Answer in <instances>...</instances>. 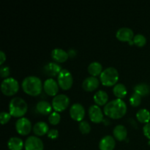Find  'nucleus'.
<instances>
[{
	"mask_svg": "<svg viewBox=\"0 0 150 150\" xmlns=\"http://www.w3.org/2000/svg\"><path fill=\"white\" fill-rule=\"evenodd\" d=\"M127 104L121 98H116L105 104L104 113L112 119H120L122 117L127 111Z\"/></svg>",
	"mask_w": 150,
	"mask_h": 150,
	"instance_id": "nucleus-1",
	"label": "nucleus"
},
{
	"mask_svg": "<svg viewBox=\"0 0 150 150\" xmlns=\"http://www.w3.org/2000/svg\"><path fill=\"white\" fill-rule=\"evenodd\" d=\"M22 88L28 95L36 96L42 92V81L38 76H28L25 77L22 81Z\"/></svg>",
	"mask_w": 150,
	"mask_h": 150,
	"instance_id": "nucleus-2",
	"label": "nucleus"
},
{
	"mask_svg": "<svg viewBox=\"0 0 150 150\" xmlns=\"http://www.w3.org/2000/svg\"><path fill=\"white\" fill-rule=\"evenodd\" d=\"M28 105L24 99L20 97L12 98L9 103V111L13 117H21L26 113Z\"/></svg>",
	"mask_w": 150,
	"mask_h": 150,
	"instance_id": "nucleus-3",
	"label": "nucleus"
},
{
	"mask_svg": "<svg viewBox=\"0 0 150 150\" xmlns=\"http://www.w3.org/2000/svg\"><path fill=\"white\" fill-rule=\"evenodd\" d=\"M101 83L105 86H112L117 83L119 79V72L114 67H108L104 69L100 75Z\"/></svg>",
	"mask_w": 150,
	"mask_h": 150,
	"instance_id": "nucleus-4",
	"label": "nucleus"
},
{
	"mask_svg": "<svg viewBox=\"0 0 150 150\" xmlns=\"http://www.w3.org/2000/svg\"><path fill=\"white\" fill-rule=\"evenodd\" d=\"M19 89L18 81L13 77L4 79L1 83V90L4 95L11 96L15 95Z\"/></svg>",
	"mask_w": 150,
	"mask_h": 150,
	"instance_id": "nucleus-5",
	"label": "nucleus"
},
{
	"mask_svg": "<svg viewBox=\"0 0 150 150\" xmlns=\"http://www.w3.org/2000/svg\"><path fill=\"white\" fill-rule=\"evenodd\" d=\"M59 86L62 89L67 90L72 86L73 83V78L72 73L67 69H62L57 76Z\"/></svg>",
	"mask_w": 150,
	"mask_h": 150,
	"instance_id": "nucleus-6",
	"label": "nucleus"
},
{
	"mask_svg": "<svg viewBox=\"0 0 150 150\" xmlns=\"http://www.w3.org/2000/svg\"><path fill=\"white\" fill-rule=\"evenodd\" d=\"M70 104V98L65 94H57L52 100V106L55 111H64Z\"/></svg>",
	"mask_w": 150,
	"mask_h": 150,
	"instance_id": "nucleus-7",
	"label": "nucleus"
},
{
	"mask_svg": "<svg viewBox=\"0 0 150 150\" xmlns=\"http://www.w3.org/2000/svg\"><path fill=\"white\" fill-rule=\"evenodd\" d=\"M25 150H43V142L37 136H29L24 142Z\"/></svg>",
	"mask_w": 150,
	"mask_h": 150,
	"instance_id": "nucleus-8",
	"label": "nucleus"
},
{
	"mask_svg": "<svg viewBox=\"0 0 150 150\" xmlns=\"http://www.w3.org/2000/svg\"><path fill=\"white\" fill-rule=\"evenodd\" d=\"M32 122L26 117H21L16 122V131L21 135H27L32 130Z\"/></svg>",
	"mask_w": 150,
	"mask_h": 150,
	"instance_id": "nucleus-9",
	"label": "nucleus"
},
{
	"mask_svg": "<svg viewBox=\"0 0 150 150\" xmlns=\"http://www.w3.org/2000/svg\"><path fill=\"white\" fill-rule=\"evenodd\" d=\"M70 115L74 120L82 121L85 116V108L82 104L75 103L70 108Z\"/></svg>",
	"mask_w": 150,
	"mask_h": 150,
	"instance_id": "nucleus-10",
	"label": "nucleus"
},
{
	"mask_svg": "<svg viewBox=\"0 0 150 150\" xmlns=\"http://www.w3.org/2000/svg\"><path fill=\"white\" fill-rule=\"evenodd\" d=\"M90 120L95 123H99L103 120V113L100 106L97 104H93L89 107L88 110Z\"/></svg>",
	"mask_w": 150,
	"mask_h": 150,
	"instance_id": "nucleus-11",
	"label": "nucleus"
},
{
	"mask_svg": "<svg viewBox=\"0 0 150 150\" xmlns=\"http://www.w3.org/2000/svg\"><path fill=\"white\" fill-rule=\"evenodd\" d=\"M43 89L49 95H57L59 91V83L53 78H48L44 81Z\"/></svg>",
	"mask_w": 150,
	"mask_h": 150,
	"instance_id": "nucleus-12",
	"label": "nucleus"
},
{
	"mask_svg": "<svg viewBox=\"0 0 150 150\" xmlns=\"http://www.w3.org/2000/svg\"><path fill=\"white\" fill-rule=\"evenodd\" d=\"M116 37L121 41H130L134 38V32L129 27H121L116 32Z\"/></svg>",
	"mask_w": 150,
	"mask_h": 150,
	"instance_id": "nucleus-13",
	"label": "nucleus"
},
{
	"mask_svg": "<svg viewBox=\"0 0 150 150\" xmlns=\"http://www.w3.org/2000/svg\"><path fill=\"white\" fill-rule=\"evenodd\" d=\"M115 145V139L111 135L104 136L99 142V148L100 150H113Z\"/></svg>",
	"mask_w": 150,
	"mask_h": 150,
	"instance_id": "nucleus-14",
	"label": "nucleus"
},
{
	"mask_svg": "<svg viewBox=\"0 0 150 150\" xmlns=\"http://www.w3.org/2000/svg\"><path fill=\"white\" fill-rule=\"evenodd\" d=\"M100 83L99 79L95 76H88L82 82V87L86 91H93L98 87Z\"/></svg>",
	"mask_w": 150,
	"mask_h": 150,
	"instance_id": "nucleus-15",
	"label": "nucleus"
},
{
	"mask_svg": "<svg viewBox=\"0 0 150 150\" xmlns=\"http://www.w3.org/2000/svg\"><path fill=\"white\" fill-rule=\"evenodd\" d=\"M62 67L57 62H50L45 64L43 67V71L45 74L50 76H57L61 72Z\"/></svg>",
	"mask_w": 150,
	"mask_h": 150,
	"instance_id": "nucleus-16",
	"label": "nucleus"
},
{
	"mask_svg": "<svg viewBox=\"0 0 150 150\" xmlns=\"http://www.w3.org/2000/svg\"><path fill=\"white\" fill-rule=\"evenodd\" d=\"M51 57L58 62H64L68 59V52L61 48H55L51 51Z\"/></svg>",
	"mask_w": 150,
	"mask_h": 150,
	"instance_id": "nucleus-17",
	"label": "nucleus"
},
{
	"mask_svg": "<svg viewBox=\"0 0 150 150\" xmlns=\"http://www.w3.org/2000/svg\"><path fill=\"white\" fill-rule=\"evenodd\" d=\"M52 107V105H51L49 102L44 100H39L36 104L37 111L42 115H47L48 114H51Z\"/></svg>",
	"mask_w": 150,
	"mask_h": 150,
	"instance_id": "nucleus-18",
	"label": "nucleus"
},
{
	"mask_svg": "<svg viewBox=\"0 0 150 150\" xmlns=\"http://www.w3.org/2000/svg\"><path fill=\"white\" fill-rule=\"evenodd\" d=\"M32 129H33V132L35 133V135L38 136H44L45 134L48 133V130H49L48 125L43 121H40L35 123Z\"/></svg>",
	"mask_w": 150,
	"mask_h": 150,
	"instance_id": "nucleus-19",
	"label": "nucleus"
},
{
	"mask_svg": "<svg viewBox=\"0 0 150 150\" xmlns=\"http://www.w3.org/2000/svg\"><path fill=\"white\" fill-rule=\"evenodd\" d=\"M7 146L10 150H22L24 144L21 138L18 136H12L7 142Z\"/></svg>",
	"mask_w": 150,
	"mask_h": 150,
	"instance_id": "nucleus-20",
	"label": "nucleus"
},
{
	"mask_svg": "<svg viewBox=\"0 0 150 150\" xmlns=\"http://www.w3.org/2000/svg\"><path fill=\"white\" fill-rule=\"evenodd\" d=\"M113 134L118 141H123L127 138V130L123 125H117L113 130Z\"/></svg>",
	"mask_w": 150,
	"mask_h": 150,
	"instance_id": "nucleus-21",
	"label": "nucleus"
},
{
	"mask_svg": "<svg viewBox=\"0 0 150 150\" xmlns=\"http://www.w3.org/2000/svg\"><path fill=\"white\" fill-rule=\"evenodd\" d=\"M93 99L97 105H105L108 100V95L105 91L100 89L98 92H95L93 96Z\"/></svg>",
	"mask_w": 150,
	"mask_h": 150,
	"instance_id": "nucleus-22",
	"label": "nucleus"
},
{
	"mask_svg": "<svg viewBox=\"0 0 150 150\" xmlns=\"http://www.w3.org/2000/svg\"><path fill=\"white\" fill-rule=\"evenodd\" d=\"M88 72L89 73V74L92 75V76H99L101 74V73L103 72V66L101 64L100 62L98 61H94L92 62L88 66Z\"/></svg>",
	"mask_w": 150,
	"mask_h": 150,
	"instance_id": "nucleus-23",
	"label": "nucleus"
},
{
	"mask_svg": "<svg viewBox=\"0 0 150 150\" xmlns=\"http://www.w3.org/2000/svg\"><path fill=\"white\" fill-rule=\"evenodd\" d=\"M134 92H136L141 96H146L150 93V86L144 82H141L135 85Z\"/></svg>",
	"mask_w": 150,
	"mask_h": 150,
	"instance_id": "nucleus-24",
	"label": "nucleus"
},
{
	"mask_svg": "<svg viewBox=\"0 0 150 150\" xmlns=\"http://www.w3.org/2000/svg\"><path fill=\"white\" fill-rule=\"evenodd\" d=\"M113 92H114V95L117 97V98L122 99L127 95V89L125 85L123 84L122 83H117L114 85V88H113Z\"/></svg>",
	"mask_w": 150,
	"mask_h": 150,
	"instance_id": "nucleus-25",
	"label": "nucleus"
},
{
	"mask_svg": "<svg viewBox=\"0 0 150 150\" xmlns=\"http://www.w3.org/2000/svg\"><path fill=\"white\" fill-rule=\"evenodd\" d=\"M136 118L142 123H147L150 122V112L146 108H141L136 112Z\"/></svg>",
	"mask_w": 150,
	"mask_h": 150,
	"instance_id": "nucleus-26",
	"label": "nucleus"
},
{
	"mask_svg": "<svg viewBox=\"0 0 150 150\" xmlns=\"http://www.w3.org/2000/svg\"><path fill=\"white\" fill-rule=\"evenodd\" d=\"M133 42L137 46L142 47L146 43V38L142 34H136V35H134Z\"/></svg>",
	"mask_w": 150,
	"mask_h": 150,
	"instance_id": "nucleus-27",
	"label": "nucleus"
},
{
	"mask_svg": "<svg viewBox=\"0 0 150 150\" xmlns=\"http://www.w3.org/2000/svg\"><path fill=\"white\" fill-rule=\"evenodd\" d=\"M61 120V116L57 111H53L48 116V122L51 125H57Z\"/></svg>",
	"mask_w": 150,
	"mask_h": 150,
	"instance_id": "nucleus-28",
	"label": "nucleus"
},
{
	"mask_svg": "<svg viewBox=\"0 0 150 150\" xmlns=\"http://www.w3.org/2000/svg\"><path fill=\"white\" fill-rule=\"evenodd\" d=\"M130 104H131L133 106H138L141 104L142 103V96L139 95V94H137L136 92H133L130 97Z\"/></svg>",
	"mask_w": 150,
	"mask_h": 150,
	"instance_id": "nucleus-29",
	"label": "nucleus"
},
{
	"mask_svg": "<svg viewBox=\"0 0 150 150\" xmlns=\"http://www.w3.org/2000/svg\"><path fill=\"white\" fill-rule=\"evenodd\" d=\"M79 129H80V131L83 134H86V133H89L91 130V125L86 120H82L79 122Z\"/></svg>",
	"mask_w": 150,
	"mask_h": 150,
	"instance_id": "nucleus-30",
	"label": "nucleus"
},
{
	"mask_svg": "<svg viewBox=\"0 0 150 150\" xmlns=\"http://www.w3.org/2000/svg\"><path fill=\"white\" fill-rule=\"evenodd\" d=\"M10 74V68L7 65H1L0 67V76L1 78L7 79Z\"/></svg>",
	"mask_w": 150,
	"mask_h": 150,
	"instance_id": "nucleus-31",
	"label": "nucleus"
},
{
	"mask_svg": "<svg viewBox=\"0 0 150 150\" xmlns=\"http://www.w3.org/2000/svg\"><path fill=\"white\" fill-rule=\"evenodd\" d=\"M11 114L10 113L7 112V111H1L0 113V121H1V123L2 125L6 124L7 122H8L9 120L11 118Z\"/></svg>",
	"mask_w": 150,
	"mask_h": 150,
	"instance_id": "nucleus-32",
	"label": "nucleus"
},
{
	"mask_svg": "<svg viewBox=\"0 0 150 150\" xmlns=\"http://www.w3.org/2000/svg\"><path fill=\"white\" fill-rule=\"evenodd\" d=\"M48 136L51 139H57L59 136V130L56 128L50 129L47 133Z\"/></svg>",
	"mask_w": 150,
	"mask_h": 150,
	"instance_id": "nucleus-33",
	"label": "nucleus"
},
{
	"mask_svg": "<svg viewBox=\"0 0 150 150\" xmlns=\"http://www.w3.org/2000/svg\"><path fill=\"white\" fill-rule=\"evenodd\" d=\"M144 134L150 140V122L146 123L143 127Z\"/></svg>",
	"mask_w": 150,
	"mask_h": 150,
	"instance_id": "nucleus-34",
	"label": "nucleus"
},
{
	"mask_svg": "<svg viewBox=\"0 0 150 150\" xmlns=\"http://www.w3.org/2000/svg\"><path fill=\"white\" fill-rule=\"evenodd\" d=\"M6 60V54L2 50L0 51V64H2Z\"/></svg>",
	"mask_w": 150,
	"mask_h": 150,
	"instance_id": "nucleus-35",
	"label": "nucleus"
}]
</instances>
